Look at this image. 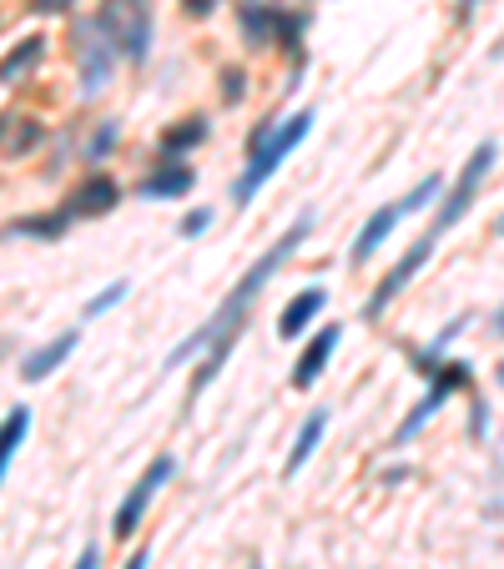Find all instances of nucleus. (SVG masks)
Segmentation results:
<instances>
[{"mask_svg": "<svg viewBox=\"0 0 504 569\" xmlns=\"http://www.w3.org/2000/svg\"><path fill=\"white\" fill-rule=\"evenodd\" d=\"M308 227H313V217L303 212L298 222H293L288 232H283V238H277L273 248H267L263 258H258V262H252V267H248V273L238 277V287H232V293L222 297V308H217L212 318H207L202 328H197L193 338H187V343H182L177 353L167 358V363L177 368V363H187V358H193V353H202V368H197V373H193V393H202L207 383L217 379V368L228 363L232 343H238V328H242V318H248V308H252V303H258V293H263V287H267V277H273L277 267H283V262L293 258V248H298V242L308 238Z\"/></svg>", "mask_w": 504, "mask_h": 569, "instance_id": "1", "label": "nucleus"}, {"mask_svg": "<svg viewBox=\"0 0 504 569\" xmlns=\"http://www.w3.org/2000/svg\"><path fill=\"white\" fill-rule=\"evenodd\" d=\"M308 131H313V107L293 111L288 121H277V117L263 121V127L248 136V166H242V177L232 182V197H238V203H252L258 187H263L277 166L288 162L303 142H308Z\"/></svg>", "mask_w": 504, "mask_h": 569, "instance_id": "2", "label": "nucleus"}, {"mask_svg": "<svg viewBox=\"0 0 504 569\" xmlns=\"http://www.w3.org/2000/svg\"><path fill=\"white\" fill-rule=\"evenodd\" d=\"M97 25L117 56L142 66L146 51H152V0H107L97 11Z\"/></svg>", "mask_w": 504, "mask_h": 569, "instance_id": "3", "label": "nucleus"}, {"mask_svg": "<svg viewBox=\"0 0 504 569\" xmlns=\"http://www.w3.org/2000/svg\"><path fill=\"white\" fill-rule=\"evenodd\" d=\"M494 156H500V146L494 142H480L474 152H469V162H464V172L454 177V187H449V197L439 203V212H434V227L424 232V238H445L449 227L459 222V217L474 207V197H480V187H484V177H490V166H494Z\"/></svg>", "mask_w": 504, "mask_h": 569, "instance_id": "4", "label": "nucleus"}, {"mask_svg": "<svg viewBox=\"0 0 504 569\" xmlns=\"http://www.w3.org/2000/svg\"><path fill=\"white\" fill-rule=\"evenodd\" d=\"M172 474H177V459H172V453H156V459L146 463L142 479H136V484L127 489V499H121L117 514H111V534H117V539H132V534L142 529V519H146V510H152L156 489L167 484Z\"/></svg>", "mask_w": 504, "mask_h": 569, "instance_id": "5", "label": "nucleus"}, {"mask_svg": "<svg viewBox=\"0 0 504 569\" xmlns=\"http://www.w3.org/2000/svg\"><path fill=\"white\" fill-rule=\"evenodd\" d=\"M434 192H439V177H424L419 187L408 192V197H398V203L379 207V212H373L369 222H363V232H359V238H353V252H349V262H369L373 252L384 248V238H388V232H394L398 222H404L408 212H419L424 203H434Z\"/></svg>", "mask_w": 504, "mask_h": 569, "instance_id": "6", "label": "nucleus"}, {"mask_svg": "<svg viewBox=\"0 0 504 569\" xmlns=\"http://www.w3.org/2000/svg\"><path fill=\"white\" fill-rule=\"evenodd\" d=\"M76 56H81V96H101L111 81V66H117V51L101 36V25H76Z\"/></svg>", "mask_w": 504, "mask_h": 569, "instance_id": "7", "label": "nucleus"}, {"mask_svg": "<svg viewBox=\"0 0 504 569\" xmlns=\"http://www.w3.org/2000/svg\"><path fill=\"white\" fill-rule=\"evenodd\" d=\"M117 203H121V187H117V182H111L107 172H91V177H86L81 187L72 192L66 212H72V217H107Z\"/></svg>", "mask_w": 504, "mask_h": 569, "instance_id": "8", "label": "nucleus"}, {"mask_svg": "<svg viewBox=\"0 0 504 569\" xmlns=\"http://www.w3.org/2000/svg\"><path fill=\"white\" fill-rule=\"evenodd\" d=\"M338 338H343V328L324 322V332H318V338H313V343L298 353V363H293V389H313V383H318V373L328 368V358H333Z\"/></svg>", "mask_w": 504, "mask_h": 569, "instance_id": "9", "label": "nucleus"}, {"mask_svg": "<svg viewBox=\"0 0 504 569\" xmlns=\"http://www.w3.org/2000/svg\"><path fill=\"white\" fill-rule=\"evenodd\" d=\"M76 343H81V328H66L61 338H51L46 348H36V353H25V363H21V379L25 383H41L46 373H56L66 358L76 353Z\"/></svg>", "mask_w": 504, "mask_h": 569, "instance_id": "10", "label": "nucleus"}, {"mask_svg": "<svg viewBox=\"0 0 504 569\" xmlns=\"http://www.w3.org/2000/svg\"><path fill=\"white\" fill-rule=\"evenodd\" d=\"M324 303H328V287H308V293H298L288 308H283V318H277V338H298V332L324 313Z\"/></svg>", "mask_w": 504, "mask_h": 569, "instance_id": "11", "label": "nucleus"}, {"mask_svg": "<svg viewBox=\"0 0 504 569\" xmlns=\"http://www.w3.org/2000/svg\"><path fill=\"white\" fill-rule=\"evenodd\" d=\"M46 136V127H41L36 117H0V156H25L31 146Z\"/></svg>", "mask_w": 504, "mask_h": 569, "instance_id": "12", "label": "nucleus"}, {"mask_svg": "<svg viewBox=\"0 0 504 569\" xmlns=\"http://www.w3.org/2000/svg\"><path fill=\"white\" fill-rule=\"evenodd\" d=\"M46 56V36H25V41H15L11 46V56H0V86H11V81H21L36 61Z\"/></svg>", "mask_w": 504, "mask_h": 569, "instance_id": "13", "label": "nucleus"}, {"mask_svg": "<svg viewBox=\"0 0 504 569\" xmlns=\"http://www.w3.org/2000/svg\"><path fill=\"white\" fill-rule=\"evenodd\" d=\"M182 192H193V166H177V162H167L162 166V172H152V177L142 182V197H162V203H167V197H182Z\"/></svg>", "mask_w": 504, "mask_h": 569, "instance_id": "14", "label": "nucleus"}, {"mask_svg": "<svg viewBox=\"0 0 504 569\" xmlns=\"http://www.w3.org/2000/svg\"><path fill=\"white\" fill-rule=\"evenodd\" d=\"M324 428H328V408H313V414L303 418L298 439H293V453H288V474H298L303 463L313 459V449H318V439H324Z\"/></svg>", "mask_w": 504, "mask_h": 569, "instance_id": "15", "label": "nucleus"}, {"mask_svg": "<svg viewBox=\"0 0 504 569\" xmlns=\"http://www.w3.org/2000/svg\"><path fill=\"white\" fill-rule=\"evenodd\" d=\"M25 434H31V408L15 404L11 414H6V424H0V479H6V469H11V459H15Z\"/></svg>", "mask_w": 504, "mask_h": 569, "instance_id": "16", "label": "nucleus"}, {"mask_svg": "<svg viewBox=\"0 0 504 569\" xmlns=\"http://www.w3.org/2000/svg\"><path fill=\"white\" fill-rule=\"evenodd\" d=\"M207 142V117H182L172 131H162V152L177 156L187 152V146H202Z\"/></svg>", "mask_w": 504, "mask_h": 569, "instance_id": "17", "label": "nucleus"}, {"mask_svg": "<svg viewBox=\"0 0 504 569\" xmlns=\"http://www.w3.org/2000/svg\"><path fill=\"white\" fill-rule=\"evenodd\" d=\"M66 222H72V212H56V217H21V222H15V232H31V238H61V232H66Z\"/></svg>", "mask_w": 504, "mask_h": 569, "instance_id": "18", "label": "nucleus"}, {"mask_svg": "<svg viewBox=\"0 0 504 569\" xmlns=\"http://www.w3.org/2000/svg\"><path fill=\"white\" fill-rule=\"evenodd\" d=\"M127 287H132V283L121 277V283H111V287H107V293H101V297H91V308H86V318H101V313H107V308H117L121 297H127Z\"/></svg>", "mask_w": 504, "mask_h": 569, "instance_id": "19", "label": "nucleus"}, {"mask_svg": "<svg viewBox=\"0 0 504 569\" xmlns=\"http://www.w3.org/2000/svg\"><path fill=\"white\" fill-rule=\"evenodd\" d=\"M242 91H248V76H242L238 66H228V72H222V101H238Z\"/></svg>", "mask_w": 504, "mask_h": 569, "instance_id": "20", "label": "nucleus"}, {"mask_svg": "<svg viewBox=\"0 0 504 569\" xmlns=\"http://www.w3.org/2000/svg\"><path fill=\"white\" fill-rule=\"evenodd\" d=\"M212 227V212H187L182 217V238H197V232H207Z\"/></svg>", "mask_w": 504, "mask_h": 569, "instance_id": "21", "label": "nucleus"}, {"mask_svg": "<svg viewBox=\"0 0 504 569\" xmlns=\"http://www.w3.org/2000/svg\"><path fill=\"white\" fill-rule=\"evenodd\" d=\"M66 6H72V0H31L36 15H56V11H66Z\"/></svg>", "mask_w": 504, "mask_h": 569, "instance_id": "22", "label": "nucleus"}, {"mask_svg": "<svg viewBox=\"0 0 504 569\" xmlns=\"http://www.w3.org/2000/svg\"><path fill=\"white\" fill-rule=\"evenodd\" d=\"M111 142H117V121H107V127L97 131V146H91V152H107Z\"/></svg>", "mask_w": 504, "mask_h": 569, "instance_id": "23", "label": "nucleus"}, {"mask_svg": "<svg viewBox=\"0 0 504 569\" xmlns=\"http://www.w3.org/2000/svg\"><path fill=\"white\" fill-rule=\"evenodd\" d=\"M97 559H101V555H97V545H86V549H81V559H76L72 569H97Z\"/></svg>", "mask_w": 504, "mask_h": 569, "instance_id": "24", "label": "nucleus"}, {"mask_svg": "<svg viewBox=\"0 0 504 569\" xmlns=\"http://www.w3.org/2000/svg\"><path fill=\"white\" fill-rule=\"evenodd\" d=\"M474 11H480V0H459V21H469Z\"/></svg>", "mask_w": 504, "mask_h": 569, "instance_id": "25", "label": "nucleus"}, {"mask_svg": "<svg viewBox=\"0 0 504 569\" xmlns=\"http://www.w3.org/2000/svg\"><path fill=\"white\" fill-rule=\"evenodd\" d=\"M187 11H193V15H207V11H212V0H187Z\"/></svg>", "mask_w": 504, "mask_h": 569, "instance_id": "26", "label": "nucleus"}, {"mask_svg": "<svg viewBox=\"0 0 504 569\" xmlns=\"http://www.w3.org/2000/svg\"><path fill=\"white\" fill-rule=\"evenodd\" d=\"M127 569H146V549H136V555H132V565H127Z\"/></svg>", "mask_w": 504, "mask_h": 569, "instance_id": "27", "label": "nucleus"}, {"mask_svg": "<svg viewBox=\"0 0 504 569\" xmlns=\"http://www.w3.org/2000/svg\"><path fill=\"white\" fill-rule=\"evenodd\" d=\"M494 232H500V238H504V217H500V227H494Z\"/></svg>", "mask_w": 504, "mask_h": 569, "instance_id": "28", "label": "nucleus"}, {"mask_svg": "<svg viewBox=\"0 0 504 569\" xmlns=\"http://www.w3.org/2000/svg\"><path fill=\"white\" fill-rule=\"evenodd\" d=\"M500 383H504V368H500Z\"/></svg>", "mask_w": 504, "mask_h": 569, "instance_id": "29", "label": "nucleus"}]
</instances>
